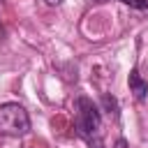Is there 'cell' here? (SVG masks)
Returning a JSON list of instances; mask_svg holds the SVG:
<instances>
[{"instance_id":"cell-5","label":"cell","mask_w":148,"mask_h":148,"mask_svg":"<svg viewBox=\"0 0 148 148\" xmlns=\"http://www.w3.org/2000/svg\"><path fill=\"white\" fill-rule=\"evenodd\" d=\"M102 102H104V106L109 109V113H118V111H116L118 106H116V99H113V97H109V95H104V97H102Z\"/></svg>"},{"instance_id":"cell-3","label":"cell","mask_w":148,"mask_h":148,"mask_svg":"<svg viewBox=\"0 0 148 148\" xmlns=\"http://www.w3.org/2000/svg\"><path fill=\"white\" fill-rule=\"evenodd\" d=\"M127 83H130V92H132V95H134L139 102H143V99L148 97V83L141 79V74H139V69H136V67L130 72Z\"/></svg>"},{"instance_id":"cell-6","label":"cell","mask_w":148,"mask_h":148,"mask_svg":"<svg viewBox=\"0 0 148 148\" xmlns=\"http://www.w3.org/2000/svg\"><path fill=\"white\" fill-rule=\"evenodd\" d=\"M88 146L90 148H104V141H102V136H92V139H88Z\"/></svg>"},{"instance_id":"cell-4","label":"cell","mask_w":148,"mask_h":148,"mask_svg":"<svg viewBox=\"0 0 148 148\" xmlns=\"http://www.w3.org/2000/svg\"><path fill=\"white\" fill-rule=\"evenodd\" d=\"M123 5H130L134 9H148V0H120Z\"/></svg>"},{"instance_id":"cell-1","label":"cell","mask_w":148,"mask_h":148,"mask_svg":"<svg viewBox=\"0 0 148 148\" xmlns=\"http://www.w3.org/2000/svg\"><path fill=\"white\" fill-rule=\"evenodd\" d=\"M30 132V116L28 111L16 104V102H7L0 104V136H25Z\"/></svg>"},{"instance_id":"cell-7","label":"cell","mask_w":148,"mask_h":148,"mask_svg":"<svg viewBox=\"0 0 148 148\" xmlns=\"http://www.w3.org/2000/svg\"><path fill=\"white\" fill-rule=\"evenodd\" d=\"M113 148H127V141H125V139H118V141L113 143Z\"/></svg>"},{"instance_id":"cell-2","label":"cell","mask_w":148,"mask_h":148,"mask_svg":"<svg viewBox=\"0 0 148 148\" xmlns=\"http://www.w3.org/2000/svg\"><path fill=\"white\" fill-rule=\"evenodd\" d=\"M76 132L79 136H83L86 141L92 136H99V127H102V113L99 106L88 99V97H79L76 99Z\"/></svg>"},{"instance_id":"cell-8","label":"cell","mask_w":148,"mask_h":148,"mask_svg":"<svg viewBox=\"0 0 148 148\" xmlns=\"http://www.w3.org/2000/svg\"><path fill=\"white\" fill-rule=\"evenodd\" d=\"M46 2H49V5H60L62 0H46Z\"/></svg>"}]
</instances>
